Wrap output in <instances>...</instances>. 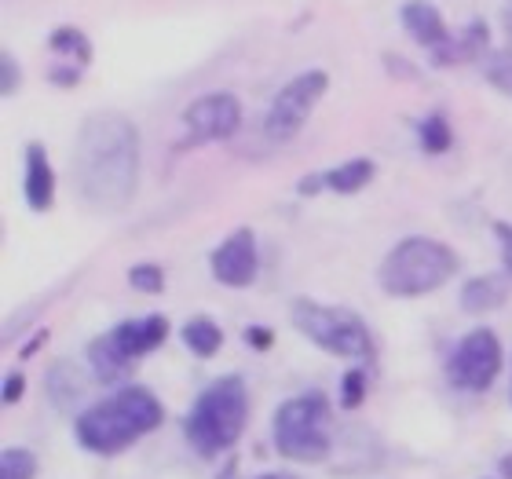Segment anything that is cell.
<instances>
[{"instance_id":"obj_24","label":"cell","mask_w":512,"mask_h":479,"mask_svg":"<svg viewBox=\"0 0 512 479\" xmlns=\"http://www.w3.org/2000/svg\"><path fill=\"white\" fill-rule=\"evenodd\" d=\"M366 399V373L363 370H348L341 381V406L344 410H359Z\"/></svg>"},{"instance_id":"obj_1","label":"cell","mask_w":512,"mask_h":479,"mask_svg":"<svg viewBox=\"0 0 512 479\" xmlns=\"http://www.w3.org/2000/svg\"><path fill=\"white\" fill-rule=\"evenodd\" d=\"M77 194L96 213H121L136 198L139 183V132L118 110H99L85 118L74 143Z\"/></svg>"},{"instance_id":"obj_20","label":"cell","mask_w":512,"mask_h":479,"mask_svg":"<svg viewBox=\"0 0 512 479\" xmlns=\"http://www.w3.org/2000/svg\"><path fill=\"white\" fill-rule=\"evenodd\" d=\"M417 139H421V150H425V154H443V150H450V143H454V132H450L443 114H432V118H425L417 125Z\"/></svg>"},{"instance_id":"obj_6","label":"cell","mask_w":512,"mask_h":479,"mask_svg":"<svg viewBox=\"0 0 512 479\" xmlns=\"http://www.w3.org/2000/svg\"><path fill=\"white\" fill-rule=\"evenodd\" d=\"M293 326H297L311 344H319L322 352L341 355V359H370L374 355V337L366 330V322L348 308H326L319 300L300 297L293 300Z\"/></svg>"},{"instance_id":"obj_25","label":"cell","mask_w":512,"mask_h":479,"mask_svg":"<svg viewBox=\"0 0 512 479\" xmlns=\"http://www.w3.org/2000/svg\"><path fill=\"white\" fill-rule=\"evenodd\" d=\"M0 66H4V81H0V96L11 99L15 96V88H19V63L11 59L8 52L0 55Z\"/></svg>"},{"instance_id":"obj_28","label":"cell","mask_w":512,"mask_h":479,"mask_svg":"<svg viewBox=\"0 0 512 479\" xmlns=\"http://www.w3.org/2000/svg\"><path fill=\"white\" fill-rule=\"evenodd\" d=\"M246 344H249V348H260V352H264V348H271V330H267V326H249Z\"/></svg>"},{"instance_id":"obj_11","label":"cell","mask_w":512,"mask_h":479,"mask_svg":"<svg viewBox=\"0 0 512 479\" xmlns=\"http://www.w3.org/2000/svg\"><path fill=\"white\" fill-rule=\"evenodd\" d=\"M165 337H169V319L165 315H147V319H128L121 322V326H114V330L107 333L110 348L121 355L125 362H132L136 366L139 355L154 352V348H161L165 344Z\"/></svg>"},{"instance_id":"obj_2","label":"cell","mask_w":512,"mask_h":479,"mask_svg":"<svg viewBox=\"0 0 512 479\" xmlns=\"http://www.w3.org/2000/svg\"><path fill=\"white\" fill-rule=\"evenodd\" d=\"M161 421H165V410H161L158 395L128 384V388H118L114 395H107L103 403L88 406L85 414L74 421V432L77 443L88 454L114 458V454H125L136 439L154 432Z\"/></svg>"},{"instance_id":"obj_23","label":"cell","mask_w":512,"mask_h":479,"mask_svg":"<svg viewBox=\"0 0 512 479\" xmlns=\"http://www.w3.org/2000/svg\"><path fill=\"white\" fill-rule=\"evenodd\" d=\"M487 81H491L498 92L512 96V48L509 52H494L487 59Z\"/></svg>"},{"instance_id":"obj_13","label":"cell","mask_w":512,"mask_h":479,"mask_svg":"<svg viewBox=\"0 0 512 479\" xmlns=\"http://www.w3.org/2000/svg\"><path fill=\"white\" fill-rule=\"evenodd\" d=\"M403 26L417 44H425V48H432V52L450 41L443 15H439L432 4H425V0H406L403 4Z\"/></svg>"},{"instance_id":"obj_21","label":"cell","mask_w":512,"mask_h":479,"mask_svg":"<svg viewBox=\"0 0 512 479\" xmlns=\"http://www.w3.org/2000/svg\"><path fill=\"white\" fill-rule=\"evenodd\" d=\"M37 476V458L30 450L8 447L0 454V479H33Z\"/></svg>"},{"instance_id":"obj_17","label":"cell","mask_w":512,"mask_h":479,"mask_svg":"<svg viewBox=\"0 0 512 479\" xmlns=\"http://www.w3.org/2000/svg\"><path fill=\"white\" fill-rule=\"evenodd\" d=\"M374 172H377V165L370 158H352V161H344V165H337V169L322 172V187L333 194H355L374 180Z\"/></svg>"},{"instance_id":"obj_5","label":"cell","mask_w":512,"mask_h":479,"mask_svg":"<svg viewBox=\"0 0 512 479\" xmlns=\"http://www.w3.org/2000/svg\"><path fill=\"white\" fill-rule=\"evenodd\" d=\"M330 428L333 410L330 399L319 392L293 395L275 410V447L282 458L300 465H319L330 458Z\"/></svg>"},{"instance_id":"obj_9","label":"cell","mask_w":512,"mask_h":479,"mask_svg":"<svg viewBox=\"0 0 512 479\" xmlns=\"http://www.w3.org/2000/svg\"><path fill=\"white\" fill-rule=\"evenodd\" d=\"M242 125V107L231 92L198 96L183 110V147H202L216 139H231Z\"/></svg>"},{"instance_id":"obj_4","label":"cell","mask_w":512,"mask_h":479,"mask_svg":"<svg viewBox=\"0 0 512 479\" xmlns=\"http://www.w3.org/2000/svg\"><path fill=\"white\" fill-rule=\"evenodd\" d=\"M454 271H458V253L450 245L414 235L403 238L392 253L384 256L377 282L388 297H425V293H436L439 286H447Z\"/></svg>"},{"instance_id":"obj_14","label":"cell","mask_w":512,"mask_h":479,"mask_svg":"<svg viewBox=\"0 0 512 479\" xmlns=\"http://www.w3.org/2000/svg\"><path fill=\"white\" fill-rule=\"evenodd\" d=\"M509 282V275H480L465 282V289H461V311H469V315L498 311L509 300Z\"/></svg>"},{"instance_id":"obj_31","label":"cell","mask_w":512,"mask_h":479,"mask_svg":"<svg viewBox=\"0 0 512 479\" xmlns=\"http://www.w3.org/2000/svg\"><path fill=\"white\" fill-rule=\"evenodd\" d=\"M260 479H297L293 472H267V476H260Z\"/></svg>"},{"instance_id":"obj_18","label":"cell","mask_w":512,"mask_h":479,"mask_svg":"<svg viewBox=\"0 0 512 479\" xmlns=\"http://www.w3.org/2000/svg\"><path fill=\"white\" fill-rule=\"evenodd\" d=\"M48 48L63 59L59 66H70V70H85L88 59H92V44H88L85 33L74 30V26H59V30L48 37Z\"/></svg>"},{"instance_id":"obj_29","label":"cell","mask_w":512,"mask_h":479,"mask_svg":"<svg viewBox=\"0 0 512 479\" xmlns=\"http://www.w3.org/2000/svg\"><path fill=\"white\" fill-rule=\"evenodd\" d=\"M498 472H502V479H512V454H505V458L498 461Z\"/></svg>"},{"instance_id":"obj_12","label":"cell","mask_w":512,"mask_h":479,"mask_svg":"<svg viewBox=\"0 0 512 479\" xmlns=\"http://www.w3.org/2000/svg\"><path fill=\"white\" fill-rule=\"evenodd\" d=\"M26 205L33 213H48L55 205V169L41 143H26Z\"/></svg>"},{"instance_id":"obj_30","label":"cell","mask_w":512,"mask_h":479,"mask_svg":"<svg viewBox=\"0 0 512 479\" xmlns=\"http://www.w3.org/2000/svg\"><path fill=\"white\" fill-rule=\"evenodd\" d=\"M502 22H505V33H509V37H512V4L502 11Z\"/></svg>"},{"instance_id":"obj_10","label":"cell","mask_w":512,"mask_h":479,"mask_svg":"<svg viewBox=\"0 0 512 479\" xmlns=\"http://www.w3.org/2000/svg\"><path fill=\"white\" fill-rule=\"evenodd\" d=\"M209 267H213V278L220 286L231 289H246L256 282V235L249 227H238L235 235L220 242V249H213L209 256Z\"/></svg>"},{"instance_id":"obj_26","label":"cell","mask_w":512,"mask_h":479,"mask_svg":"<svg viewBox=\"0 0 512 479\" xmlns=\"http://www.w3.org/2000/svg\"><path fill=\"white\" fill-rule=\"evenodd\" d=\"M494 235H498V242H502V267H505V275L512 278V224L498 220V224H494Z\"/></svg>"},{"instance_id":"obj_3","label":"cell","mask_w":512,"mask_h":479,"mask_svg":"<svg viewBox=\"0 0 512 479\" xmlns=\"http://www.w3.org/2000/svg\"><path fill=\"white\" fill-rule=\"evenodd\" d=\"M249 417V392L246 381L238 373H227L220 381H213L198 399H194L191 414L183 421V432L191 439V447L202 458H216L238 443V436L246 432Z\"/></svg>"},{"instance_id":"obj_16","label":"cell","mask_w":512,"mask_h":479,"mask_svg":"<svg viewBox=\"0 0 512 479\" xmlns=\"http://www.w3.org/2000/svg\"><path fill=\"white\" fill-rule=\"evenodd\" d=\"M44 392H48V399H52L55 410H74V403L85 395V373L77 370L70 359H59L48 370V377H44Z\"/></svg>"},{"instance_id":"obj_8","label":"cell","mask_w":512,"mask_h":479,"mask_svg":"<svg viewBox=\"0 0 512 479\" xmlns=\"http://www.w3.org/2000/svg\"><path fill=\"white\" fill-rule=\"evenodd\" d=\"M447 373L454 388L461 392H487L494 377L502 373V341L491 330L465 333L447 362Z\"/></svg>"},{"instance_id":"obj_19","label":"cell","mask_w":512,"mask_h":479,"mask_svg":"<svg viewBox=\"0 0 512 479\" xmlns=\"http://www.w3.org/2000/svg\"><path fill=\"white\" fill-rule=\"evenodd\" d=\"M183 344H187L194 355L209 359V355L220 352V344H224V330H220L213 319L198 315V319H187V326H183Z\"/></svg>"},{"instance_id":"obj_27","label":"cell","mask_w":512,"mask_h":479,"mask_svg":"<svg viewBox=\"0 0 512 479\" xmlns=\"http://www.w3.org/2000/svg\"><path fill=\"white\" fill-rule=\"evenodd\" d=\"M22 388H26V377L22 373H8V381H4V403H19L22 399Z\"/></svg>"},{"instance_id":"obj_15","label":"cell","mask_w":512,"mask_h":479,"mask_svg":"<svg viewBox=\"0 0 512 479\" xmlns=\"http://www.w3.org/2000/svg\"><path fill=\"white\" fill-rule=\"evenodd\" d=\"M483 48H487V22L483 19H472L458 37H450L443 48L432 52L436 66H458V63H472V59H480Z\"/></svg>"},{"instance_id":"obj_22","label":"cell","mask_w":512,"mask_h":479,"mask_svg":"<svg viewBox=\"0 0 512 479\" xmlns=\"http://www.w3.org/2000/svg\"><path fill=\"white\" fill-rule=\"evenodd\" d=\"M128 286L139 293H161L165 289V271L158 264H136L128 271Z\"/></svg>"},{"instance_id":"obj_7","label":"cell","mask_w":512,"mask_h":479,"mask_svg":"<svg viewBox=\"0 0 512 479\" xmlns=\"http://www.w3.org/2000/svg\"><path fill=\"white\" fill-rule=\"evenodd\" d=\"M326 88H330V77L322 74V70H304L289 85L278 88V96L267 107L264 136L275 139V143H286V139L297 136L300 128H304V121H308V114L326 96Z\"/></svg>"}]
</instances>
